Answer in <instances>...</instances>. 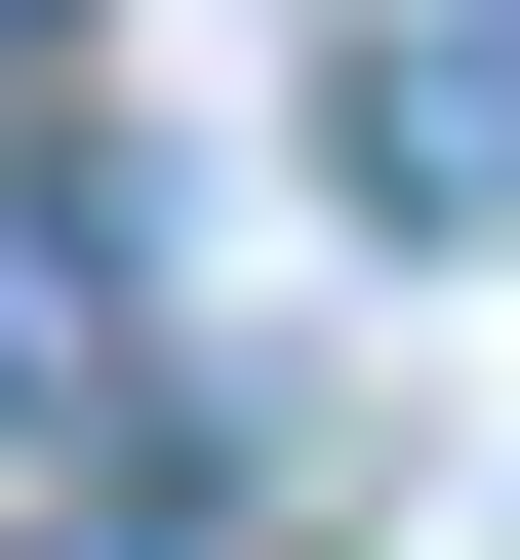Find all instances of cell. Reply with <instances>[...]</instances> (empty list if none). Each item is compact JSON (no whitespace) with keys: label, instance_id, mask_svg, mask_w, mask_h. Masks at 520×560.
I'll use <instances>...</instances> for the list:
<instances>
[{"label":"cell","instance_id":"obj_1","mask_svg":"<svg viewBox=\"0 0 520 560\" xmlns=\"http://www.w3.org/2000/svg\"><path fill=\"white\" fill-rule=\"evenodd\" d=\"M321 161L401 200V241H520V0H360V81H321Z\"/></svg>","mask_w":520,"mask_h":560},{"label":"cell","instance_id":"obj_2","mask_svg":"<svg viewBox=\"0 0 520 560\" xmlns=\"http://www.w3.org/2000/svg\"><path fill=\"white\" fill-rule=\"evenodd\" d=\"M0 81H81V0H0Z\"/></svg>","mask_w":520,"mask_h":560},{"label":"cell","instance_id":"obj_3","mask_svg":"<svg viewBox=\"0 0 520 560\" xmlns=\"http://www.w3.org/2000/svg\"><path fill=\"white\" fill-rule=\"evenodd\" d=\"M81 560H241V521H81Z\"/></svg>","mask_w":520,"mask_h":560}]
</instances>
